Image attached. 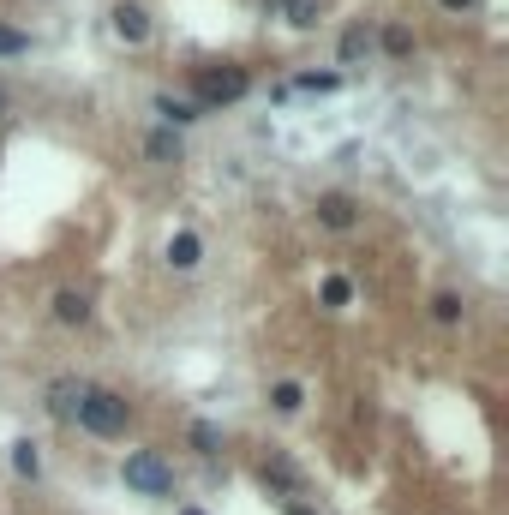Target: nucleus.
Instances as JSON below:
<instances>
[{
	"mask_svg": "<svg viewBox=\"0 0 509 515\" xmlns=\"http://www.w3.org/2000/svg\"><path fill=\"white\" fill-rule=\"evenodd\" d=\"M324 306H348V282H342V276L324 282Z\"/></svg>",
	"mask_w": 509,
	"mask_h": 515,
	"instance_id": "aec40b11",
	"label": "nucleus"
},
{
	"mask_svg": "<svg viewBox=\"0 0 509 515\" xmlns=\"http://www.w3.org/2000/svg\"><path fill=\"white\" fill-rule=\"evenodd\" d=\"M180 515H204V510H180Z\"/></svg>",
	"mask_w": 509,
	"mask_h": 515,
	"instance_id": "b1692460",
	"label": "nucleus"
},
{
	"mask_svg": "<svg viewBox=\"0 0 509 515\" xmlns=\"http://www.w3.org/2000/svg\"><path fill=\"white\" fill-rule=\"evenodd\" d=\"M156 114H168L174 126H186V120H198V108H192V102H174V96H162V102H156Z\"/></svg>",
	"mask_w": 509,
	"mask_h": 515,
	"instance_id": "9d476101",
	"label": "nucleus"
},
{
	"mask_svg": "<svg viewBox=\"0 0 509 515\" xmlns=\"http://www.w3.org/2000/svg\"><path fill=\"white\" fill-rule=\"evenodd\" d=\"M24 48H30V36H24V30H6V24H0V54H24Z\"/></svg>",
	"mask_w": 509,
	"mask_h": 515,
	"instance_id": "a211bd4d",
	"label": "nucleus"
},
{
	"mask_svg": "<svg viewBox=\"0 0 509 515\" xmlns=\"http://www.w3.org/2000/svg\"><path fill=\"white\" fill-rule=\"evenodd\" d=\"M300 90H336V72H306Z\"/></svg>",
	"mask_w": 509,
	"mask_h": 515,
	"instance_id": "412c9836",
	"label": "nucleus"
},
{
	"mask_svg": "<svg viewBox=\"0 0 509 515\" xmlns=\"http://www.w3.org/2000/svg\"><path fill=\"white\" fill-rule=\"evenodd\" d=\"M54 318H60V324H84V318H90V300L66 288V294H54Z\"/></svg>",
	"mask_w": 509,
	"mask_h": 515,
	"instance_id": "423d86ee",
	"label": "nucleus"
},
{
	"mask_svg": "<svg viewBox=\"0 0 509 515\" xmlns=\"http://www.w3.org/2000/svg\"><path fill=\"white\" fill-rule=\"evenodd\" d=\"M198 90H204V102H234V96H246V72L240 66H216V72L198 78Z\"/></svg>",
	"mask_w": 509,
	"mask_h": 515,
	"instance_id": "7ed1b4c3",
	"label": "nucleus"
},
{
	"mask_svg": "<svg viewBox=\"0 0 509 515\" xmlns=\"http://www.w3.org/2000/svg\"><path fill=\"white\" fill-rule=\"evenodd\" d=\"M192 444H198L204 456H216V450H222V432H216L210 420H198V426H192Z\"/></svg>",
	"mask_w": 509,
	"mask_h": 515,
	"instance_id": "9b49d317",
	"label": "nucleus"
},
{
	"mask_svg": "<svg viewBox=\"0 0 509 515\" xmlns=\"http://www.w3.org/2000/svg\"><path fill=\"white\" fill-rule=\"evenodd\" d=\"M354 216H360V210H354L348 192H324V198H318V222H324V228H354Z\"/></svg>",
	"mask_w": 509,
	"mask_h": 515,
	"instance_id": "20e7f679",
	"label": "nucleus"
},
{
	"mask_svg": "<svg viewBox=\"0 0 509 515\" xmlns=\"http://www.w3.org/2000/svg\"><path fill=\"white\" fill-rule=\"evenodd\" d=\"M114 30H120L126 42H144V36H150V12L132 6V0H120V6H114Z\"/></svg>",
	"mask_w": 509,
	"mask_h": 515,
	"instance_id": "39448f33",
	"label": "nucleus"
},
{
	"mask_svg": "<svg viewBox=\"0 0 509 515\" xmlns=\"http://www.w3.org/2000/svg\"><path fill=\"white\" fill-rule=\"evenodd\" d=\"M360 54H366V30H348L342 36V60H360Z\"/></svg>",
	"mask_w": 509,
	"mask_h": 515,
	"instance_id": "6ab92c4d",
	"label": "nucleus"
},
{
	"mask_svg": "<svg viewBox=\"0 0 509 515\" xmlns=\"http://www.w3.org/2000/svg\"><path fill=\"white\" fill-rule=\"evenodd\" d=\"M264 480H270V486H282V492H300V474H294V462H288V456H264Z\"/></svg>",
	"mask_w": 509,
	"mask_h": 515,
	"instance_id": "0eeeda50",
	"label": "nucleus"
},
{
	"mask_svg": "<svg viewBox=\"0 0 509 515\" xmlns=\"http://www.w3.org/2000/svg\"><path fill=\"white\" fill-rule=\"evenodd\" d=\"M120 474H126V486L144 492V498H168V492H174V468H168L156 450H132Z\"/></svg>",
	"mask_w": 509,
	"mask_h": 515,
	"instance_id": "f03ea898",
	"label": "nucleus"
},
{
	"mask_svg": "<svg viewBox=\"0 0 509 515\" xmlns=\"http://www.w3.org/2000/svg\"><path fill=\"white\" fill-rule=\"evenodd\" d=\"M444 6H450V12H468V6H480V0H444Z\"/></svg>",
	"mask_w": 509,
	"mask_h": 515,
	"instance_id": "4be33fe9",
	"label": "nucleus"
},
{
	"mask_svg": "<svg viewBox=\"0 0 509 515\" xmlns=\"http://www.w3.org/2000/svg\"><path fill=\"white\" fill-rule=\"evenodd\" d=\"M150 156L156 162H180V138L174 132H150Z\"/></svg>",
	"mask_w": 509,
	"mask_h": 515,
	"instance_id": "1a4fd4ad",
	"label": "nucleus"
},
{
	"mask_svg": "<svg viewBox=\"0 0 509 515\" xmlns=\"http://www.w3.org/2000/svg\"><path fill=\"white\" fill-rule=\"evenodd\" d=\"M384 48H390V54L402 60V54H414V36H408L402 24H390V30H384Z\"/></svg>",
	"mask_w": 509,
	"mask_h": 515,
	"instance_id": "ddd939ff",
	"label": "nucleus"
},
{
	"mask_svg": "<svg viewBox=\"0 0 509 515\" xmlns=\"http://www.w3.org/2000/svg\"><path fill=\"white\" fill-rule=\"evenodd\" d=\"M288 24L312 30V24H318V0H288Z\"/></svg>",
	"mask_w": 509,
	"mask_h": 515,
	"instance_id": "f8f14e48",
	"label": "nucleus"
},
{
	"mask_svg": "<svg viewBox=\"0 0 509 515\" xmlns=\"http://www.w3.org/2000/svg\"><path fill=\"white\" fill-rule=\"evenodd\" d=\"M78 426L84 432H96V438H120L126 432V402L114 396V390H78Z\"/></svg>",
	"mask_w": 509,
	"mask_h": 515,
	"instance_id": "f257e3e1",
	"label": "nucleus"
},
{
	"mask_svg": "<svg viewBox=\"0 0 509 515\" xmlns=\"http://www.w3.org/2000/svg\"><path fill=\"white\" fill-rule=\"evenodd\" d=\"M12 468H18V474H30V480H36V468H42V462H36V450H30V444H18V450H12Z\"/></svg>",
	"mask_w": 509,
	"mask_h": 515,
	"instance_id": "f3484780",
	"label": "nucleus"
},
{
	"mask_svg": "<svg viewBox=\"0 0 509 515\" xmlns=\"http://www.w3.org/2000/svg\"><path fill=\"white\" fill-rule=\"evenodd\" d=\"M54 414H72L78 408V384H54V402H48Z\"/></svg>",
	"mask_w": 509,
	"mask_h": 515,
	"instance_id": "2eb2a0df",
	"label": "nucleus"
},
{
	"mask_svg": "<svg viewBox=\"0 0 509 515\" xmlns=\"http://www.w3.org/2000/svg\"><path fill=\"white\" fill-rule=\"evenodd\" d=\"M168 264H174V270H192V264H198V234H174Z\"/></svg>",
	"mask_w": 509,
	"mask_h": 515,
	"instance_id": "6e6552de",
	"label": "nucleus"
},
{
	"mask_svg": "<svg viewBox=\"0 0 509 515\" xmlns=\"http://www.w3.org/2000/svg\"><path fill=\"white\" fill-rule=\"evenodd\" d=\"M432 312H438L444 324H456V318H462V300H456V294H438V300H432Z\"/></svg>",
	"mask_w": 509,
	"mask_h": 515,
	"instance_id": "dca6fc26",
	"label": "nucleus"
},
{
	"mask_svg": "<svg viewBox=\"0 0 509 515\" xmlns=\"http://www.w3.org/2000/svg\"><path fill=\"white\" fill-rule=\"evenodd\" d=\"M276 414H300V384H276Z\"/></svg>",
	"mask_w": 509,
	"mask_h": 515,
	"instance_id": "4468645a",
	"label": "nucleus"
},
{
	"mask_svg": "<svg viewBox=\"0 0 509 515\" xmlns=\"http://www.w3.org/2000/svg\"><path fill=\"white\" fill-rule=\"evenodd\" d=\"M288 515H312V510H300V504H294V510H288Z\"/></svg>",
	"mask_w": 509,
	"mask_h": 515,
	"instance_id": "5701e85b",
	"label": "nucleus"
}]
</instances>
